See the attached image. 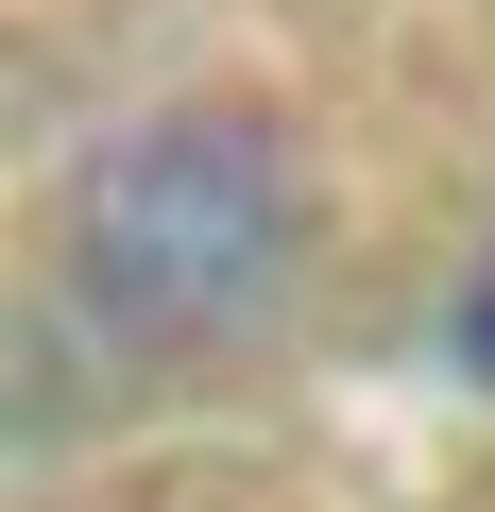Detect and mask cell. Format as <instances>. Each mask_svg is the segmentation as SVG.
I'll return each mask as SVG.
<instances>
[{
    "label": "cell",
    "instance_id": "cell-1",
    "mask_svg": "<svg viewBox=\"0 0 495 512\" xmlns=\"http://www.w3.org/2000/svg\"><path fill=\"white\" fill-rule=\"evenodd\" d=\"M52 274H69V308L120 359H222V342H257L291 308V274H308V171L239 103L137 120V137H103L69 171Z\"/></svg>",
    "mask_w": 495,
    "mask_h": 512
}]
</instances>
